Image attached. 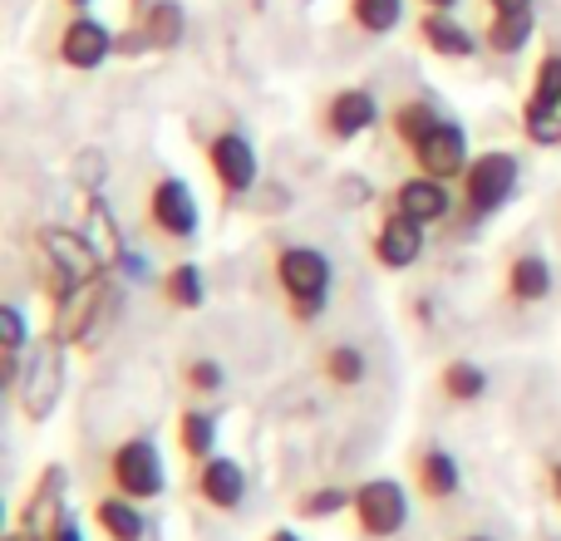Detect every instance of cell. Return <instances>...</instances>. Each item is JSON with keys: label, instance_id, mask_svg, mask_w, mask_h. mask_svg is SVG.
I'll return each instance as SVG.
<instances>
[{"label": "cell", "instance_id": "cell-1", "mask_svg": "<svg viewBox=\"0 0 561 541\" xmlns=\"http://www.w3.org/2000/svg\"><path fill=\"white\" fill-rule=\"evenodd\" d=\"M276 286L286 300L290 320L310 325V320L325 315L330 290H335V266L320 246H280L276 252Z\"/></svg>", "mask_w": 561, "mask_h": 541}, {"label": "cell", "instance_id": "cell-2", "mask_svg": "<svg viewBox=\"0 0 561 541\" xmlns=\"http://www.w3.org/2000/svg\"><path fill=\"white\" fill-rule=\"evenodd\" d=\"M517 177H523V163H517L513 153H503V148L473 153L468 173L458 177V207H463V217L483 222V217L503 212L517 197Z\"/></svg>", "mask_w": 561, "mask_h": 541}, {"label": "cell", "instance_id": "cell-3", "mask_svg": "<svg viewBox=\"0 0 561 541\" xmlns=\"http://www.w3.org/2000/svg\"><path fill=\"white\" fill-rule=\"evenodd\" d=\"M39 256L49 262V290H55V306H65L75 290L94 286L104 276V256L94 252L84 232H69V227H39Z\"/></svg>", "mask_w": 561, "mask_h": 541}, {"label": "cell", "instance_id": "cell-4", "mask_svg": "<svg viewBox=\"0 0 561 541\" xmlns=\"http://www.w3.org/2000/svg\"><path fill=\"white\" fill-rule=\"evenodd\" d=\"M104 477H108V493H124L134 503H153L168 487V468L153 438H124V444H114L108 448Z\"/></svg>", "mask_w": 561, "mask_h": 541}, {"label": "cell", "instance_id": "cell-5", "mask_svg": "<svg viewBox=\"0 0 561 541\" xmlns=\"http://www.w3.org/2000/svg\"><path fill=\"white\" fill-rule=\"evenodd\" d=\"M144 222H148V232H158L163 242L187 246L197 232H203V212H197L193 187H187L183 177H173V173L153 177L148 193H144Z\"/></svg>", "mask_w": 561, "mask_h": 541}, {"label": "cell", "instance_id": "cell-6", "mask_svg": "<svg viewBox=\"0 0 561 541\" xmlns=\"http://www.w3.org/2000/svg\"><path fill=\"white\" fill-rule=\"evenodd\" d=\"M355 527L365 541H389L404 532L409 522V493L399 477H369V483L355 487Z\"/></svg>", "mask_w": 561, "mask_h": 541}, {"label": "cell", "instance_id": "cell-7", "mask_svg": "<svg viewBox=\"0 0 561 541\" xmlns=\"http://www.w3.org/2000/svg\"><path fill=\"white\" fill-rule=\"evenodd\" d=\"M114 45H118V35L99 15H89V10H69V20L59 25V35H55L59 65L79 69V74H94V69H104L108 59H114Z\"/></svg>", "mask_w": 561, "mask_h": 541}, {"label": "cell", "instance_id": "cell-8", "mask_svg": "<svg viewBox=\"0 0 561 541\" xmlns=\"http://www.w3.org/2000/svg\"><path fill=\"white\" fill-rule=\"evenodd\" d=\"M65 345L69 339L59 335H49V339H39V349L30 355V365H25V375H20V384H15V399H20V408H25V418H49V408H55V399H59V384H65Z\"/></svg>", "mask_w": 561, "mask_h": 541}, {"label": "cell", "instance_id": "cell-9", "mask_svg": "<svg viewBox=\"0 0 561 541\" xmlns=\"http://www.w3.org/2000/svg\"><path fill=\"white\" fill-rule=\"evenodd\" d=\"M207 168H213L217 187H222V203H237L256 187V148L242 128H222V134L207 138Z\"/></svg>", "mask_w": 561, "mask_h": 541}, {"label": "cell", "instance_id": "cell-10", "mask_svg": "<svg viewBox=\"0 0 561 541\" xmlns=\"http://www.w3.org/2000/svg\"><path fill=\"white\" fill-rule=\"evenodd\" d=\"M409 153H414L419 173L438 177V183H458V177L468 173V163H473V158H468V134H463V124H454V118H438Z\"/></svg>", "mask_w": 561, "mask_h": 541}, {"label": "cell", "instance_id": "cell-11", "mask_svg": "<svg viewBox=\"0 0 561 541\" xmlns=\"http://www.w3.org/2000/svg\"><path fill=\"white\" fill-rule=\"evenodd\" d=\"M375 124H379V99L359 84L335 89V94L325 99V108H320V134H325L330 143H350V138L369 134Z\"/></svg>", "mask_w": 561, "mask_h": 541}, {"label": "cell", "instance_id": "cell-12", "mask_svg": "<svg viewBox=\"0 0 561 541\" xmlns=\"http://www.w3.org/2000/svg\"><path fill=\"white\" fill-rule=\"evenodd\" d=\"M193 497L213 513H237L247 503V468L222 453H213L207 463H193Z\"/></svg>", "mask_w": 561, "mask_h": 541}, {"label": "cell", "instance_id": "cell-13", "mask_svg": "<svg viewBox=\"0 0 561 541\" xmlns=\"http://www.w3.org/2000/svg\"><path fill=\"white\" fill-rule=\"evenodd\" d=\"M424 232H428V227L409 222L404 212H394V207H389L385 222H379L375 237H369V252H375V262L385 270H409L419 256H424Z\"/></svg>", "mask_w": 561, "mask_h": 541}, {"label": "cell", "instance_id": "cell-14", "mask_svg": "<svg viewBox=\"0 0 561 541\" xmlns=\"http://www.w3.org/2000/svg\"><path fill=\"white\" fill-rule=\"evenodd\" d=\"M389 207L394 212H404L409 222H419V227H438V222H448L454 217V193H448V183H438V177H409V183H399L394 193H389Z\"/></svg>", "mask_w": 561, "mask_h": 541}, {"label": "cell", "instance_id": "cell-15", "mask_svg": "<svg viewBox=\"0 0 561 541\" xmlns=\"http://www.w3.org/2000/svg\"><path fill=\"white\" fill-rule=\"evenodd\" d=\"M414 35L434 59H473V49L483 45V39H478L473 30L454 15V10H419Z\"/></svg>", "mask_w": 561, "mask_h": 541}, {"label": "cell", "instance_id": "cell-16", "mask_svg": "<svg viewBox=\"0 0 561 541\" xmlns=\"http://www.w3.org/2000/svg\"><path fill=\"white\" fill-rule=\"evenodd\" d=\"M414 487L424 503H454L463 487V468L448 448H419L414 453Z\"/></svg>", "mask_w": 561, "mask_h": 541}, {"label": "cell", "instance_id": "cell-17", "mask_svg": "<svg viewBox=\"0 0 561 541\" xmlns=\"http://www.w3.org/2000/svg\"><path fill=\"white\" fill-rule=\"evenodd\" d=\"M59 522H65V468H45L25 503V513H20V527L35 537H49Z\"/></svg>", "mask_w": 561, "mask_h": 541}, {"label": "cell", "instance_id": "cell-18", "mask_svg": "<svg viewBox=\"0 0 561 541\" xmlns=\"http://www.w3.org/2000/svg\"><path fill=\"white\" fill-rule=\"evenodd\" d=\"M503 290L513 306H542V300L552 296V262H547L542 252L513 256V266H507V276H503Z\"/></svg>", "mask_w": 561, "mask_h": 541}, {"label": "cell", "instance_id": "cell-19", "mask_svg": "<svg viewBox=\"0 0 561 541\" xmlns=\"http://www.w3.org/2000/svg\"><path fill=\"white\" fill-rule=\"evenodd\" d=\"M94 527L108 541H144L148 537L144 503H134V497H124V493L99 497V503H94Z\"/></svg>", "mask_w": 561, "mask_h": 541}, {"label": "cell", "instance_id": "cell-20", "mask_svg": "<svg viewBox=\"0 0 561 541\" xmlns=\"http://www.w3.org/2000/svg\"><path fill=\"white\" fill-rule=\"evenodd\" d=\"M533 35H537L533 10H497V15L488 20V30H483V45L493 49L497 59H513V55H523V49L533 45Z\"/></svg>", "mask_w": 561, "mask_h": 541}, {"label": "cell", "instance_id": "cell-21", "mask_svg": "<svg viewBox=\"0 0 561 541\" xmlns=\"http://www.w3.org/2000/svg\"><path fill=\"white\" fill-rule=\"evenodd\" d=\"M138 25H144L148 35V49H178L187 35V10L178 5V0H153L148 10H138Z\"/></svg>", "mask_w": 561, "mask_h": 541}, {"label": "cell", "instance_id": "cell-22", "mask_svg": "<svg viewBox=\"0 0 561 541\" xmlns=\"http://www.w3.org/2000/svg\"><path fill=\"white\" fill-rule=\"evenodd\" d=\"M178 448L187 463H207L217 453V414H207L203 404H187L178 414Z\"/></svg>", "mask_w": 561, "mask_h": 541}, {"label": "cell", "instance_id": "cell-23", "mask_svg": "<svg viewBox=\"0 0 561 541\" xmlns=\"http://www.w3.org/2000/svg\"><path fill=\"white\" fill-rule=\"evenodd\" d=\"M158 296H163L173 310H203V300H207L203 266L197 262H173L163 270V280H158Z\"/></svg>", "mask_w": 561, "mask_h": 541}, {"label": "cell", "instance_id": "cell-24", "mask_svg": "<svg viewBox=\"0 0 561 541\" xmlns=\"http://www.w3.org/2000/svg\"><path fill=\"white\" fill-rule=\"evenodd\" d=\"M434 124H438L434 99H404V104H394V114H389V138L404 143V148H414Z\"/></svg>", "mask_w": 561, "mask_h": 541}, {"label": "cell", "instance_id": "cell-25", "mask_svg": "<svg viewBox=\"0 0 561 541\" xmlns=\"http://www.w3.org/2000/svg\"><path fill=\"white\" fill-rule=\"evenodd\" d=\"M345 15L359 35H394L404 25V0H350Z\"/></svg>", "mask_w": 561, "mask_h": 541}, {"label": "cell", "instance_id": "cell-26", "mask_svg": "<svg viewBox=\"0 0 561 541\" xmlns=\"http://www.w3.org/2000/svg\"><path fill=\"white\" fill-rule=\"evenodd\" d=\"M438 389H444L448 404H478L488 394V375L473 359H448L444 375H438Z\"/></svg>", "mask_w": 561, "mask_h": 541}, {"label": "cell", "instance_id": "cell-27", "mask_svg": "<svg viewBox=\"0 0 561 541\" xmlns=\"http://www.w3.org/2000/svg\"><path fill=\"white\" fill-rule=\"evenodd\" d=\"M350 507H355V487H335V483L310 487V493L296 497L300 522H325V517H340V513H350Z\"/></svg>", "mask_w": 561, "mask_h": 541}, {"label": "cell", "instance_id": "cell-28", "mask_svg": "<svg viewBox=\"0 0 561 541\" xmlns=\"http://www.w3.org/2000/svg\"><path fill=\"white\" fill-rule=\"evenodd\" d=\"M365 369H369V359L359 355L355 345H330L325 355H320V375H325V384H335V389L365 384Z\"/></svg>", "mask_w": 561, "mask_h": 541}, {"label": "cell", "instance_id": "cell-29", "mask_svg": "<svg viewBox=\"0 0 561 541\" xmlns=\"http://www.w3.org/2000/svg\"><path fill=\"white\" fill-rule=\"evenodd\" d=\"M523 134L533 138L537 148H561V108L523 99Z\"/></svg>", "mask_w": 561, "mask_h": 541}, {"label": "cell", "instance_id": "cell-30", "mask_svg": "<svg viewBox=\"0 0 561 541\" xmlns=\"http://www.w3.org/2000/svg\"><path fill=\"white\" fill-rule=\"evenodd\" d=\"M84 237H89V242H94V252L104 256V262H118V256H124V242H118V232H114V227H108V207L99 203V197H89Z\"/></svg>", "mask_w": 561, "mask_h": 541}, {"label": "cell", "instance_id": "cell-31", "mask_svg": "<svg viewBox=\"0 0 561 541\" xmlns=\"http://www.w3.org/2000/svg\"><path fill=\"white\" fill-rule=\"evenodd\" d=\"M183 384H187V394H193V399H213V394H222L227 369L217 365V359H187V365H183Z\"/></svg>", "mask_w": 561, "mask_h": 541}, {"label": "cell", "instance_id": "cell-32", "mask_svg": "<svg viewBox=\"0 0 561 541\" xmlns=\"http://www.w3.org/2000/svg\"><path fill=\"white\" fill-rule=\"evenodd\" d=\"M25 345H30V320L15 300H5L0 306V355H25Z\"/></svg>", "mask_w": 561, "mask_h": 541}, {"label": "cell", "instance_id": "cell-33", "mask_svg": "<svg viewBox=\"0 0 561 541\" xmlns=\"http://www.w3.org/2000/svg\"><path fill=\"white\" fill-rule=\"evenodd\" d=\"M533 104H557L561 108V55H547L533 74Z\"/></svg>", "mask_w": 561, "mask_h": 541}, {"label": "cell", "instance_id": "cell-34", "mask_svg": "<svg viewBox=\"0 0 561 541\" xmlns=\"http://www.w3.org/2000/svg\"><path fill=\"white\" fill-rule=\"evenodd\" d=\"M49 541H84V532H79V522L65 513V522H59L55 532H49Z\"/></svg>", "mask_w": 561, "mask_h": 541}, {"label": "cell", "instance_id": "cell-35", "mask_svg": "<svg viewBox=\"0 0 561 541\" xmlns=\"http://www.w3.org/2000/svg\"><path fill=\"white\" fill-rule=\"evenodd\" d=\"M547 497H552V503L561 507V458H557L552 468H547Z\"/></svg>", "mask_w": 561, "mask_h": 541}, {"label": "cell", "instance_id": "cell-36", "mask_svg": "<svg viewBox=\"0 0 561 541\" xmlns=\"http://www.w3.org/2000/svg\"><path fill=\"white\" fill-rule=\"evenodd\" d=\"M488 10H493V15L497 10H533V0H488Z\"/></svg>", "mask_w": 561, "mask_h": 541}, {"label": "cell", "instance_id": "cell-37", "mask_svg": "<svg viewBox=\"0 0 561 541\" xmlns=\"http://www.w3.org/2000/svg\"><path fill=\"white\" fill-rule=\"evenodd\" d=\"M266 541H306V537L290 532V527H276V532H266Z\"/></svg>", "mask_w": 561, "mask_h": 541}, {"label": "cell", "instance_id": "cell-38", "mask_svg": "<svg viewBox=\"0 0 561 541\" xmlns=\"http://www.w3.org/2000/svg\"><path fill=\"white\" fill-rule=\"evenodd\" d=\"M419 5H424V10H454L458 0H419Z\"/></svg>", "mask_w": 561, "mask_h": 541}, {"label": "cell", "instance_id": "cell-39", "mask_svg": "<svg viewBox=\"0 0 561 541\" xmlns=\"http://www.w3.org/2000/svg\"><path fill=\"white\" fill-rule=\"evenodd\" d=\"M59 5H69V10H89L94 0H59Z\"/></svg>", "mask_w": 561, "mask_h": 541}, {"label": "cell", "instance_id": "cell-40", "mask_svg": "<svg viewBox=\"0 0 561 541\" xmlns=\"http://www.w3.org/2000/svg\"><path fill=\"white\" fill-rule=\"evenodd\" d=\"M463 541H493V537H463Z\"/></svg>", "mask_w": 561, "mask_h": 541}]
</instances>
